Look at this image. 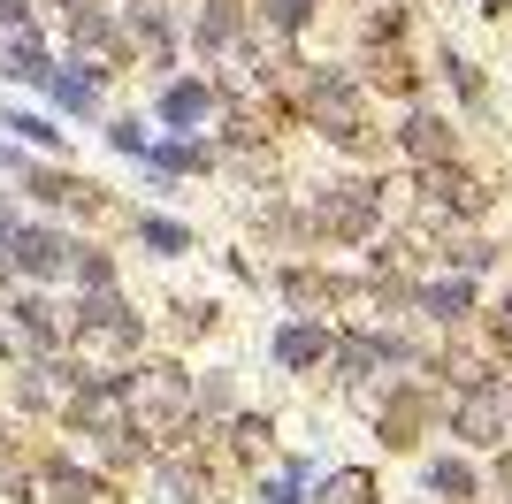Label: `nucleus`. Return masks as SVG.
<instances>
[{
  "instance_id": "f257e3e1",
  "label": "nucleus",
  "mask_w": 512,
  "mask_h": 504,
  "mask_svg": "<svg viewBox=\"0 0 512 504\" xmlns=\"http://www.w3.org/2000/svg\"><path fill=\"white\" fill-rule=\"evenodd\" d=\"M16 252H23V268H31V275H54V268H62V237H46V230H31V237H16Z\"/></svg>"
},
{
  "instance_id": "20e7f679",
  "label": "nucleus",
  "mask_w": 512,
  "mask_h": 504,
  "mask_svg": "<svg viewBox=\"0 0 512 504\" xmlns=\"http://www.w3.org/2000/svg\"><path fill=\"white\" fill-rule=\"evenodd\" d=\"M0 31H23V39H31V8H23V0H0Z\"/></svg>"
},
{
  "instance_id": "39448f33",
  "label": "nucleus",
  "mask_w": 512,
  "mask_h": 504,
  "mask_svg": "<svg viewBox=\"0 0 512 504\" xmlns=\"http://www.w3.org/2000/svg\"><path fill=\"white\" fill-rule=\"evenodd\" d=\"M283 359H314V329H291V336H283Z\"/></svg>"
},
{
  "instance_id": "f03ea898",
  "label": "nucleus",
  "mask_w": 512,
  "mask_h": 504,
  "mask_svg": "<svg viewBox=\"0 0 512 504\" xmlns=\"http://www.w3.org/2000/svg\"><path fill=\"white\" fill-rule=\"evenodd\" d=\"M199 115H207V92H199V84H176L169 92V123H199Z\"/></svg>"
},
{
  "instance_id": "7ed1b4c3",
  "label": "nucleus",
  "mask_w": 512,
  "mask_h": 504,
  "mask_svg": "<svg viewBox=\"0 0 512 504\" xmlns=\"http://www.w3.org/2000/svg\"><path fill=\"white\" fill-rule=\"evenodd\" d=\"M54 92H62L69 107H92V77H54Z\"/></svg>"
},
{
  "instance_id": "423d86ee",
  "label": "nucleus",
  "mask_w": 512,
  "mask_h": 504,
  "mask_svg": "<svg viewBox=\"0 0 512 504\" xmlns=\"http://www.w3.org/2000/svg\"><path fill=\"white\" fill-rule=\"evenodd\" d=\"M0 237H8V222H0Z\"/></svg>"
}]
</instances>
